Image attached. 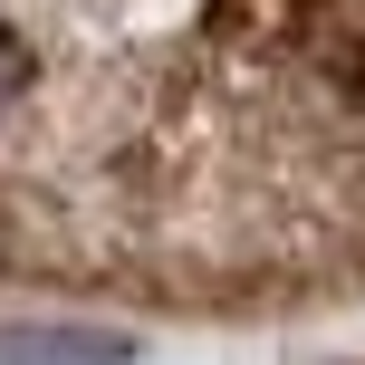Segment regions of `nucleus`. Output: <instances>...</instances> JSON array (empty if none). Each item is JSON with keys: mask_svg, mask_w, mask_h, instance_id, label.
<instances>
[{"mask_svg": "<svg viewBox=\"0 0 365 365\" xmlns=\"http://www.w3.org/2000/svg\"><path fill=\"white\" fill-rule=\"evenodd\" d=\"M0 365H135V336L77 317H0Z\"/></svg>", "mask_w": 365, "mask_h": 365, "instance_id": "nucleus-1", "label": "nucleus"}]
</instances>
